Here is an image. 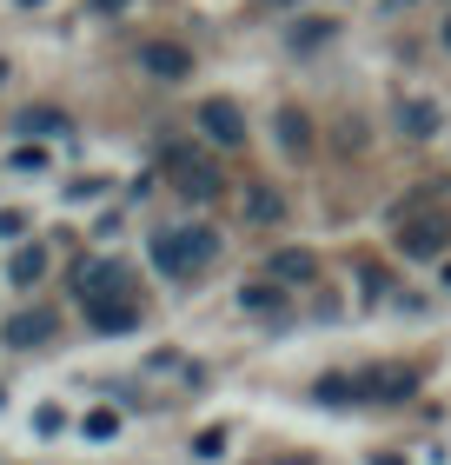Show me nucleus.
<instances>
[{
	"label": "nucleus",
	"mask_w": 451,
	"mask_h": 465,
	"mask_svg": "<svg viewBox=\"0 0 451 465\" xmlns=\"http://www.w3.org/2000/svg\"><path fill=\"white\" fill-rule=\"evenodd\" d=\"M352 379H358V406H405V399L418 392V372L412 366H365Z\"/></svg>",
	"instance_id": "5"
},
{
	"label": "nucleus",
	"mask_w": 451,
	"mask_h": 465,
	"mask_svg": "<svg viewBox=\"0 0 451 465\" xmlns=\"http://www.w3.org/2000/svg\"><path fill=\"white\" fill-rule=\"evenodd\" d=\"M240 213H246L252 226H272L279 213H286V193H279V186H246V200H240Z\"/></svg>",
	"instance_id": "11"
},
{
	"label": "nucleus",
	"mask_w": 451,
	"mask_h": 465,
	"mask_svg": "<svg viewBox=\"0 0 451 465\" xmlns=\"http://www.w3.org/2000/svg\"><path fill=\"white\" fill-rule=\"evenodd\" d=\"M272 272H279V280H292V286H312L319 280V260H312V252H272Z\"/></svg>",
	"instance_id": "14"
},
{
	"label": "nucleus",
	"mask_w": 451,
	"mask_h": 465,
	"mask_svg": "<svg viewBox=\"0 0 451 465\" xmlns=\"http://www.w3.org/2000/svg\"><path fill=\"white\" fill-rule=\"evenodd\" d=\"M20 7H40V0H20Z\"/></svg>",
	"instance_id": "27"
},
{
	"label": "nucleus",
	"mask_w": 451,
	"mask_h": 465,
	"mask_svg": "<svg viewBox=\"0 0 451 465\" xmlns=\"http://www.w3.org/2000/svg\"><path fill=\"white\" fill-rule=\"evenodd\" d=\"M438 120H445V114L432 107V100H398V134H405V140H432Z\"/></svg>",
	"instance_id": "10"
},
{
	"label": "nucleus",
	"mask_w": 451,
	"mask_h": 465,
	"mask_svg": "<svg viewBox=\"0 0 451 465\" xmlns=\"http://www.w3.org/2000/svg\"><path fill=\"white\" fill-rule=\"evenodd\" d=\"M93 14H120V7H133V0H87Z\"/></svg>",
	"instance_id": "21"
},
{
	"label": "nucleus",
	"mask_w": 451,
	"mask_h": 465,
	"mask_svg": "<svg viewBox=\"0 0 451 465\" xmlns=\"http://www.w3.org/2000/svg\"><path fill=\"white\" fill-rule=\"evenodd\" d=\"M14 166H20V173H27V166L40 173V166H47V153H40V146H20V153H14Z\"/></svg>",
	"instance_id": "20"
},
{
	"label": "nucleus",
	"mask_w": 451,
	"mask_h": 465,
	"mask_svg": "<svg viewBox=\"0 0 451 465\" xmlns=\"http://www.w3.org/2000/svg\"><path fill=\"white\" fill-rule=\"evenodd\" d=\"M200 134L212 146H226V153H232V146H246V107H240V100H226V94H212L200 107Z\"/></svg>",
	"instance_id": "6"
},
{
	"label": "nucleus",
	"mask_w": 451,
	"mask_h": 465,
	"mask_svg": "<svg viewBox=\"0 0 451 465\" xmlns=\"http://www.w3.org/2000/svg\"><path fill=\"white\" fill-rule=\"evenodd\" d=\"M240 312H252V320H286V292H279V286H246Z\"/></svg>",
	"instance_id": "12"
},
{
	"label": "nucleus",
	"mask_w": 451,
	"mask_h": 465,
	"mask_svg": "<svg viewBox=\"0 0 451 465\" xmlns=\"http://www.w3.org/2000/svg\"><path fill=\"white\" fill-rule=\"evenodd\" d=\"M140 74H153V80H192V54L180 47V40H140Z\"/></svg>",
	"instance_id": "8"
},
{
	"label": "nucleus",
	"mask_w": 451,
	"mask_h": 465,
	"mask_svg": "<svg viewBox=\"0 0 451 465\" xmlns=\"http://www.w3.org/2000/svg\"><path fill=\"white\" fill-rule=\"evenodd\" d=\"M220 260V232L212 226H160L153 232V266L166 272V280H200V272Z\"/></svg>",
	"instance_id": "2"
},
{
	"label": "nucleus",
	"mask_w": 451,
	"mask_h": 465,
	"mask_svg": "<svg viewBox=\"0 0 451 465\" xmlns=\"http://www.w3.org/2000/svg\"><path fill=\"white\" fill-rule=\"evenodd\" d=\"M445 47H451V20H445Z\"/></svg>",
	"instance_id": "26"
},
{
	"label": "nucleus",
	"mask_w": 451,
	"mask_h": 465,
	"mask_svg": "<svg viewBox=\"0 0 451 465\" xmlns=\"http://www.w3.org/2000/svg\"><path fill=\"white\" fill-rule=\"evenodd\" d=\"M266 7H292V0H266Z\"/></svg>",
	"instance_id": "25"
},
{
	"label": "nucleus",
	"mask_w": 451,
	"mask_h": 465,
	"mask_svg": "<svg viewBox=\"0 0 451 465\" xmlns=\"http://www.w3.org/2000/svg\"><path fill=\"white\" fill-rule=\"evenodd\" d=\"M0 87H7V60H0Z\"/></svg>",
	"instance_id": "24"
},
{
	"label": "nucleus",
	"mask_w": 451,
	"mask_h": 465,
	"mask_svg": "<svg viewBox=\"0 0 451 465\" xmlns=\"http://www.w3.org/2000/svg\"><path fill=\"white\" fill-rule=\"evenodd\" d=\"M54 332H60V320L47 306H27V312H14L7 326H0V340H7L14 352H34V346H54Z\"/></svg>",
	"instance_id": "7"
},
{
	"label": "nucleus",
	"mask_w": 451,
	"mask_h": 465,
	"mask_svg": "<svg viewBox=\"0 0 451 465\" xmlns=\"http://www.w3.org/2000/svg\"><path fill=\"white\" fill-rule=\"evenodd\" d=\"M451 246V220L438 206H412V213H398V252L405 260H438Z\"/></svg>",
	"instance_id": "4"
},
{
	"label": "nucleus",
	"mask_w": 451,
	"mask_h": 465,
	"mask_svg": "<svg viewBox=\"0 0 451 465\" xmlns=\"http://www.w3.org/2000/svg\"><path fill=\"white\" fill-rule=\"evenodd\" d=\"M40 272H47V246H20L14 266H7V280L14 286H40Z\"/></svg>",
	"instance_id": "16"
},
{
	"label": "nucleus",
	"mask_w": 451,
	"mask_h": 465,
	"mask_svg": "<svg viewBox=\"0 0 451 465\" xmlns=\"http://www.w3.org/2000/svg\"><path fill=\"white\" fill-rule=\"evenodd\" d=\"M160 166H166V180H173V193L180 200H220L226 193V180H220V166H212L206 153H192V146H166L160 153Z\"/></svg>",
	"instance_id": "3"
},
{
	"label": "nucleus",
	"mask_w": 451,
	"mask_h": 465,
	"mask_svg": "<svg viewBox=\"0 0 451 465\" xmlns=\"http://www.w3.org/2000/svg\"><path fill=\"white\" fill-rule=\"evenodd\" d=\"M279 465H312V459H279Z\"/></svg>",
	"instance_id": "23"
},
{
	"label": "nucleus",
	"mask_w": 451,
	"mask_h": 465,
	"mask_svg": "<svg viewBox=\"0 0 451 465\" xmlns=\"http://www.w3.org/2000/svg\"><path fill=\"white\" fill-rule=\"evenodd\" d=\"M14 134H34V140H67V134H74V114H67V107H20V114H14Z\"/></svg>",
	"instance_id": "9"
},
{
	"label": "nucleus",
	"mask_w": 451,
	"mask_h": 465,
	"mask_svg": "<svg viewBox=\"0 0 451 465\" xmlns=\"http://www.w3.org/2000/svg\"><path fill=\"white\" fill-rule=\"evenodd\" d=\"M113 426H120L113 412H87V439H113Z\"/></svg>",
	"instance_id": "19"
},
{
	"label": "nucleus",
	"mask_w": 451,
	"mask_h": 465,
	"mask_svg": "<svg viewBox=\"0 0 451 465\" xmlns=\"http://www.w3.org/2000/svg\"><path fill=\"white\" fill-rule=\"evenodd\" d=\"M279 146L286 153H312V120L299 107H279Z\"/></svg>",
	"instance_id": "13"
},
{
	"label": "nucleus",
	"mask_w": 451,
	"mask_h": 465,
	"mask_svg": "<svg viewBox=\"0 0 451 465\" xmlns=\"http://www.w3.org/2000/svg\"><path fill=\"white\" fill-rule=\"evenodd\" d=\"M220 452H226V432L220 426H206L200 439H192V459H220Z\"/></svg>",
	"instance_id": "18"
},
{
	"label": "nucleus",
	"mask_w": 451,
	"mask_h": 465,
	"mask_svg": "<svg viewBox=\"0 0 451 465\" xmlns=\"http://www.w3.org/2000/svg\"><path fill=\"white\" fill-rule=\"evenodd\" d=\"M372 465H405V459H398V452H378V459H372Z\"/></svg>",
	"instance_id": "22"
},
{
	"label": "nucleus",
	"mask_w": 451,
	"mask_h": 465,
	"mask_svg": "<svg viewBox=\"0 0 451 465\" xmlns=\"http://www.w3.org/2000/svg\"><path fill=\"white\" fill-rule=\"evenodd\" d=\"M312 399H319V406H358V379L352 372H326L312 386Z\"/></svg>",
	"instance_id": "15"
},
{
	"label": "nucleus",
	"mask_w": 451,
	"mask_h": 465,
	"mask_svg": "<svg viewBox=\"0 0 451 465\" xmlns=\"http://www.w3.org/2000/svg\"><path fill=\"white\" fill-rule=\"evenodd\" d=\"M286 40H292V54H312V47H326V40H332V20H319V14H312V20H299Z\"/></svg>",
	"instance_id": "17"
},
{
	"label": "nucleus",
	"mask_w": 451,
	"mask_h": 465,
	"mask_svg": "<svg viewBox=\"0 0 451 465\" xmlns=\"http://www.w3.org/2000/svg\"><path fill=\"white\" fill-rule=\"evenodd\" d=\"M74 292H80V312H87L93 332H133L146 320L140 280H133L126 260H80L74 266Z\"/></svg>",
	"instance_id": "1"
}]
</instances>
